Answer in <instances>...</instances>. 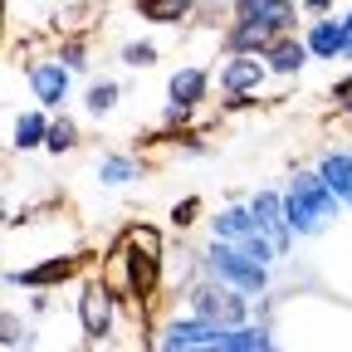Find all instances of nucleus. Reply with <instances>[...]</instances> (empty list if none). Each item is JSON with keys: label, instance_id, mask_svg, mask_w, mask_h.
Segmentation results:
<instances>
[{"label": "nucleus", "instance_id": "1", "mask_svg": "<svg viewBox=\"0 0 352 352\" xmlns=\"http://www.w3.org/2000/svg\"><path fill=\"white\" fill-rule=\"evenodd\" d=\"M108 264H118V270H127V279H122V298H132V303H147L157 289H162V235L152 230V226H132L127 235H122V245L113 250V259Z\"/></svg>", "mask_w": 352, "mask_h": 352}, {"label": "nucleus", "instance_id": "2", "mask_svg": "<svg viewBox=\"0 0 352 352\" xmlns=\"http://www.w3.org/2000/svg\"><path fill=\"white\" fill-rule=\"evenodd\" d=\"M338 210H342V201L333 196V186L318 176V166L314 171H294V182L284 186V215H289L294 235L328 230L333 220H338Z\"/></svg>", "mask_w": 352, "mask_h": 352}, {"label": "nucleus", "instance_id": "3", "mask_svg": "<svg viewBox=\"0 0 352 352\" xmlns=\"http://www.w3.org/2000/svg\"><path fill=\"white\" fill-rule=\"evenodd\" d=\"M201 270L215 274V279H226V284H235V289H245L250 298L270 294V264L254 259V254H245L235 240H215L210 235V245L201 254Z\"/></svg>", "mask_w": 352, "mask_h": 352}, {"label": "nucleus", "instance_id": "4", "mask_svg": "<svg viewBox=\"0 0 352 352\" xmlns=\"http://www.w3.org/2000/svg\"><path fill=\"white\" fill-rule=\"evenodd\" d=\"M186 308L201 314V318H210V323H220V328H235V323L250 318V294L201 270V279L186 284Z\"/></svg>", "mask_w": 352, "mask_h": 352}, {"label": "nucleus", "instance_id": "5", "mask_svg": "<svg viewBox=\"0 0 352 352\" xmlns=\"http://www.w3.org/2000/svg\"><path fill=\"white\" fill-rule=\"evenodd\" d=\"M118 303H122V294H118L103 274L83 279V294H78V328H83L88 342H108V338H113V328H118Z\"/></svg>", "mask_w": 352, "mask_h": 352}, {"label": "nucleus", "instance_id": "6", "mask_svg": "<svg viewBox=\"0 0 352 352\" xmlns=\"http://www.w3.org/2000/svg\"><path fill=\"white\" fill-rule=\"evenodd\" d=\"M220 338H226V328L186 308L182 318H166V323H162V333H157V347H162V352H196V347H206V352H220Z\"/></svg>", "mask_w": 352, "mask_h": 352}, {"label": "nucleus", "instance_id": "7", "mask_svg": "<svg viewBox=\"0 0 352 352\" xmlns=\"http://www.w3.org/2000/svg\"><path fill=\"white\" fill-rule=\"evenodd\" d=\"M303 6L298 0H230V20H245V25H259L264 34H294Z\"/></svg>", "mask_w": 352, "mask_h": 352}, {"label": "nucleus", "instance_id": "8", "mask_svg": "<svg viewBox=\"0 0 352 352\" xmlns=\"http://www.w3.org/2000/svg\"><path fill=\"white\" fill-rule=\"evenodd\" d=\"M69 88H74V69H69L59 54L30 64V94H34V103H44V108L59 113V108L69 103Z\"/></svg>", "mask_w": 352, "mask_h": 352}, {"label": "nucleus", "instance_id": "9", "mask_svg": "<svg viewBox=\"0 0 352 352\" xmlns=\"http://www.w3.org/2000/svg\"><path fill=\"white\" fill-rule=\"evenodd\" d=\"M250 210H254V226L270 235L274 245H279V254H289L294 250V226H289V215H284V191H274V186H264V191H254L250 196Z\"/></svg>", "mask_w": 352, "mask_h": 352}, {"label": "nucleus", "instance_id": "10", "mask_svg": "<svg viewBox=\"0 0 352 352\" xmlns=\"http://www.w3.org/2000/svg\"><path fill=\"white\" fill-rule=\"evenodd\" d=\"M74 274H78V254H50V259L30 264V270H10L6 289H54V284H64Z\"/></svg>", "mask_w": 352, "mask_h": 352}, {"label": "nucleus", "instance_id": "11", "mask_svg": "<svg viewBox=\"0 0 352 352\" xmlns=\"http://www.w3.org/2000/svg\"><path fill=\"white\" fill-rule=\"evenodd\" d=\"M264 78H270L264 54H230L220 64V88H226V94H259Z\"/></svg>", "mask_w": 352, "mask_h": 352}, {"label": "nucleus", "instance_id": "12", "mask_svg": "<svg viewBox=\"0 0 352 352\" xmlns=\"http://www.w3.org/2000/svg\"><path fill=\"white\" fill-rule=\"evenodd\" d=\"M308 59H314V50H308L298 34H279L270 50H264V64H270L274 78H298L308 69Z\"/></svg>", "mask_w": 352, "mask_h": 352}, {"label": "nucleus", "instance_id": "13", "mask_svg": "<svg viewBox=\"0 0 352 352\" xmlns=\"http://www.w3.org/2000/svg\"><path fill=\"white\" fill-rule=\"evenodd\" d=\"M50 118H54V108H44V103L15 113V122H10V147H15V152L44 147V138H50Z\"/></svg>", "mask_w": 352, "mask_h": 352}, {"label": "nucleus", "instance_id": "14", "mask_svg": "<svg viewBox=\"0 0 352 352\" xmlns=\"http://www.w3.org/2000/svg\"><path fill=\"white\" fill-rule=\"evenodd\" d=\"M303 44L314 50V59H342V50H347V25L333 20V15H318L314 25L303 30Z\"/></svg>", "mask_w": 352, "mask_h": 352}, {"label": "nucleus", "instance_id": "15", "mask_svg": "<svg viewBox=\"0 0 352 352\" xmlns=\"http://www.w3.org/2000/svg\"><path fill=\"white\" fill-rule=\"evenodd\" d=\"M270 347H274L270 318H245V323L226 328V338H220V352H270Z\"/></svg>", "mask_w": 352, "mask_h": 352}, {"label": "nucleus", "instance_id": "16", "mask_svg": "<svg viewBox=\"0 0 352 352\" xmlns=\"http://www.w3.org/2000/svg\"><path fill=\"white\" fill-rule=\"evenodd\" d=\"M166 98L171 103H186V108H201L206 98H210V74L206 69H176L171 78H166Z\"/></svg>", "mask_w": 352, "mask_h": 352}, {"label": "nucleus", "instance_id": "17", "mask_svg": "<svg viewBox=\"0 0 352 352\" xmlns=\"http://www.w3.org/2000/svg\"><path fill=\"white\" fill-rule=\"evenodd\" d=\"M318 176L333 186V196H338L342 206H352V152H347V147L323 152V157H318Z\"/></svg>", "mask_w": 352, "mask_h": 352}, {"label": "nucleus", "instance_id": "18", "mask_svg": "<svg viewBox=\"0 0 352 352\" xmlns=\"http://www.w3.org/2000/svg\"><path fill=\"white\" fill-rule=\"evenodd\" d=\"M250 230H259L250 201H245V206H240V201H235V206H220V210L210 215V235H215V240H245Z\"/></svg>", "mask_w": 352, "mask_h": 352}, {"label": "nucleus", "instance_id": "19", "mask_svg": "<svg viewBox=\"0 0 352 352\" xmlns=\"http://www.w3.org/2000/svg\"><path fill=\"white\" fill-rule=\"evenodd\" d=\"M196 6L201 0H132L147 25H182V20H196Z\"/></svg>", "mask_w": 352, "mask_h": 352}, {"label": "nucleus", "instance_id": "20", "mask_svg": "<svg viewBox=\"0 0 352 352\" xmlns=\"http://www.w3.org/2000/svg\"><path fill=\"white\" fill-rule=\"evenodd\" d=\"M94 176L103 186H127V182H138V176H142V162L127 157V152H108V157H98Z\"/></svg>", "mask_w": 352, "mask_h": 352}, {"label": "nucleus", "instance_id": "21", "mask_svg": "<svg viewBox=\"0 0 352 352\" xmlns=\"http://www.w3.org/2000/svg\"><path fill=\"white\" fill-rule=\"evenodd\" d=\"M274 44V34H264L259 25H245V20H230L226 30V54H264Z\"/></svg>", "mask_w": 352, "mask_h": 352}, {"label": "nucleus", "instance_id": "22", "mask_svg": "<svg viewBox=\"0 0 352 352\" xmlns=\"http://www.w3.org/2000/svg\"><path fill=\"white\" fill-rule=\"evenodd\" d=\"M78 147V122L59 108L54 118H50V138H44V152H54V157H64V152H74Z\"/></svg>", "mask_w": 352, "mask_h": 352}, {"label": "nucleus", "instance_id": "23", "mask_svg": "<svg viewBox=\"0 0 352 352\" xmlns=\"http://www.w3.org/2000/svg\"><path fill=\"white\" fill-rule=\"evenodd\" d=\"M118 98H122V88L113 78H94V83H88V94H83V108L94 113V118H108L118 108Z\"/></svg>", "mask_w": 352, "mask_h": 352}, {"label": "nucleus", "instance_id": "24", "mask_svg": "<svg viewBox=\"0 0 352 352\" xmlns=\"http://www.w3.org/2000/svg\"><path fill=\"white\" fill-rule=\"evenodd\" d=\"M0 347L6 352H15V347H34V338H30V323H20L10 308L0 314Z\"/></svg>", "mask_w": 352, "mask_h": 352}, {"label": "nucleus", "instance_id": "25", "mask_svg": "<svg viewBox=\"0 0 352 352\" xmlns=\"http://www.w3.org/2000/svg\"><path fill=\"white\" fill-rule=\"evenodd\" d=\"M118 59H122L127 69H152V64H157V44H152V39H127L122 50H118Z\"/></svg>", "mask_w": 352, "mask_h": 352}, {"label": "nucleus", "instance_id": "26", "mask_svg": "<svg viewBox=\"0 0 352 352\" xmlns=\"http://www.w3.org/2000/svg\"><path fill=\"white\" fill-rule=\"evenodd\" d=\"M196 220H201V196H182V201L171 206V226H176V230L196 226Z\"/></svg>", "mask_w": 352, "mask_h": 352}, {"label": "nucleus", "instance_id": "27", "mask_svg": "<svg viewBox=\"0 0 352 352\" xmlns=\"http://www.w3.org/2000/svg\"><path fill=\"white\" fill-rule=\"evenodd\" d=\"M54 54H59V59H64L74 74H83V69H88V44H83V39H64Z\"/></svg>", "mask_w": 352, "mask_h": 352}, {"label": "nucleus", "instance_id": "28", "mask_svg": "<svg viewBox=\"0 0 352 352\" xmlns=\"http://www.w3.org/2000/svg\"><path fill=\"white\" fill-rule=\"evenodd\" d=\"M191 113H196V108H186V103H171V98H166V113H162V118H166V127H171V132H186Z\"/></svg>", "mask_w": 352, "mask_h": 352}, {"label": "nucleus", "instance_id": "29", "mask_svg": "<svg viewBox=\"0 0 352 352\" xmlns=\"http://www.w3.org/2000/svg\"><path fill=\"white\" fill-rule=\"evenodd\" d=\"M328 94H333V103H342V98H352V74H347V78H338V83L328 88Z\"/></svg>", "mask_w": 352, "mask_h": 352}, {"label": "nucleus", "instance_id": "30", "mask_svg": "<svg viewBox=\"0 0 352 352\" xmlns=\"http://www.w3.org/2000/svg\"><path fill=\"white\" fill-rule=\"evenodd\" d=\"M303 10L308 15H328V0H303Z\"/></svg>", "mask_w": 352, "mask_h": 352}, {"label": "nucleus", "instance_id": "31", "mask_svg": "<svg viewBox=\"0 0 352 352\" xmlns=\"http://www.w3.org/2000/svg\"><path fill=\"white\" fill-rule=\"evenodd\" d=\"M342 113H347V118H352V98H342Z\"/></svg>", "mask_w": 352, "mask_h": 352}, {"label": "nucleus", "instance_id": "32", "mask_svg": "<svg viewBox=\"0 0 352 352\" xmlns=\"http://www.w3.org/2000/svg\"><path fill=\"white\" fill-rule=\"evenodd\" d=\"M74 6H98V0H74Z\"/></svg>", "mask_w": 352, "mask_h": 352}]
</instances>
